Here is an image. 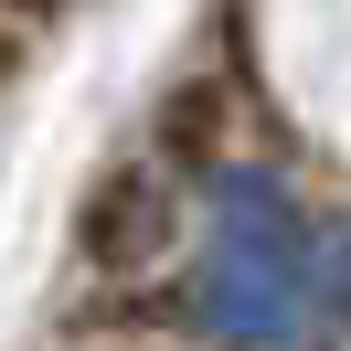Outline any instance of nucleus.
<instances>
[{"label": "nucleus", "mask_w": 351, "mask_h": 351, "mask_svg": "<svg viewBox=\"0 0 351 351\" xmlns=\"http://www.w3.org/2000/svg\"><path fill=\"white\" fill-rule=\"evenodd\" d=\"M202 319L245 351L298 341L308 319V234L277 181H223V223L202 245Z\"/></svg>", "instance_id": "nucleus-1"}]
</instances>
